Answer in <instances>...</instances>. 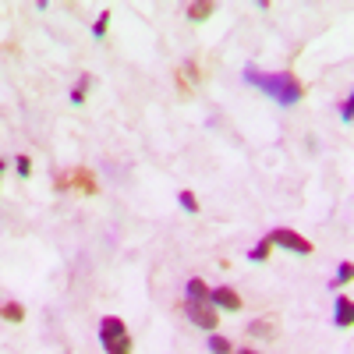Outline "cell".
Here are the masks:
<instances>
[{"label":"cell","instance_id":"cell-1","mask_svg":"<svg viewBox=\"0 0 354 354\" xmlns=\"http://www.w3.org/2000/svg\"><path fill=\"white\" fill-rule=\"evenodd\" d=\"M245 82L255 85L259 93H266L270 100H277L280 106H294L301 96H305V85L294 78L290 71H273V75H266V71H255V68H245Z\"/></svg>","mask_w":354,"mask_h":354},{"label":"cell","instance_id":"cell-2","mask_svg":"<svg viewBox=\"0 0 354 354\" xmlns=\"http://www.w3.org/2000/svg\"><path fill=\"white\" fill-rule=\"evenodd\" d=\"M100 344H103L106 354H131V351H135L128 326H124L117 315H106V319L100 322Z\"/></svg>","mask_w":354,"mask_h":354},{"label":"cell","instance_id":"cell-3","mask_svg":"<svg viewBox=\"0 0 354 354\" xmlns=\"http://www.w3.org/2000/svg\"><path fill=\"white\" fill-rule=\"evenodd\" d=\"M185 315L195 322L198 330H216L220 326V315H216V308L209 301V294H205V298H188L185 301Z\"/></svg>","mask_w":354,"mask_h":354},{"label":"cell","instance_id":"cell-4","mask_svg":"<svg viewBox=\"0 0 354 354\" xmlns=\"http://www.w3.org/2000/svg\"><path fill=\"white\" fill-rule=\"evenodd\" d=\"M266 241H270V245H280V248H290V252H298V255H312V241H305L298 230H287V227H280V230H273V234H266Z\"/></svg>","mask_w":354,"mask_h":354},{"label":"cell","instance_id":"cell-5","mask_svg":"<svg viewBox=\"0 0 354 354\" xmlns=\"http://www.w3.org/2000/svg\"><path fill=\"white\" fill-rule=\"evenodd\" d=\"M68 185L78 188L82 195H96L100 192V181H96V170H88V167H78L68 174Z\"/></svg>","mask_w":354,"mask_h":354},{"label":"cell","instance_id":"cell-6","mask_svg":"<svg viewBox=\"0 0 354 354\" xmlns=\"http://www.w3.org/2000/svg\"><path fill=\"white\" fill-rule=\"evenodd\" d=\"M209 301H213V308H227V312H238V308H241L238 290H230V287H216V290H209Z\"/></svg>","mask_w":354,"mask_h":354},{"label":"cell","instance_id":"cell-7","mask_svg":"<svg viewBox=\"0 0 354 354\" xmlns=\"http://www.w3.org/2000/svg\"><path fill=\"white\" fill-rule=\"evenodd\" d=\"M333 315H337V326H340V330H351V322H354V305H351V298H344V294H340Z\"/></svg>","mask_w":354,"mask_h":354},{"label":"cell","instance_id":"cell-8","mask_svg":"<svg viewBox=\"0 0 354 354\" xmlns=\"http://www.w3.org/2000/svg\"><path fill=\"white\" fill-rule=\"evenodd\" d=\"M213 11H216V8L209 4V0H202V4H188V18H192V21H205Z\"/></svg>","mask_w":354,"mask_h":354},{"label":"cell","instance_id":"cell-9","mask_svg":"<svg viewBox=\"0 0 354 354\" xmlns=\"http://www.w3.org/2000/svg\"><path fill=\"white\" fill-rule=\"evenodd\" d=\"M88 85H93V78H88V75H85V78H82V82L75 85V93H71V103H75V106H82V103H85V93H88Z\"/></svg>","mask_w":354,"mask_h":354},{"label":"cell","instance_id":"cell-10","mask_svg":"<svg viewBox=\"0 0 354 354\" xmlns=\"http://www.w3.org/2000/svg\"><path fill=\"white\" fill-rule=\"evenodd\" d=\"M209 351H213V354H234L230 340H227V337H216V333L209 337Z\"/></svg>","mask_w":354,"mask_h":354},{"label":"cell","instance_id":"cell-11","mask_svg":"<svg viewBox=\"0 0 354 354\" xmlns=\"http://www.w3.org/2000/svg\"><path fill=\"white\" fill-rule=\"evenodd\" d=\"M177 202H181L185 213H198V198H195L192 192H181V195H177Z\"/></svg>","mask_w":354,"mask_h":354},{"label":"cell","instance_id":"cell-12","mask_svg":"<svg viewBox=\"0 0 354 354\" xmlns=\"http://www.w3.org/2000/svg\"><path fill=\"white\" fill-rule=\"evenodd\" d=\"M0 315H4L8 322H21V319H25L21 305H15V301H11V305H4V308H0Z\"/></svg>","mask_w":354,"mask_h":354},{"label":"cell","instance_id":"cell-13","mask_svg":"<svg viewBox=\"0 0 354 354\" xmlns=\"http://www.w3.org/2000/svg\"><path fill=\"white\" fill-rule=\"evenodd\" d=\"M106 25H110V11H100V18H96V25H93V36H96V39L106 36Z\"/></svg>","mask_w":354,"mask_h":354},{"label":"cell","instance_id":"cell-14","mask_svg":"<svg viewBox=\"0 0 354 354\" xmlns=\"http://www.w3.org/2000/svg\"><path fill=\"white\" fill-rule=\"evenodd\" d=\"M347 280H351V262H340V270H337V277H333V283H330V287L337 290V287H340V283H347Z\"/></svg>","mask_w":354,"mask_h":354},{"label":"cell","instance_id":"cell-15","mask_svg":"<svg viewBox=\"0 0 354 354\" xmlns=\"http://www.w3.org/2000/svg\"><path fill=\"white\" fill-rule=\"evenodd\" d=\"M248 333H252V337H273L270 322H252V326H248Z\"/></svg>","mask_w":354,"mask_h":354},{"label":"cell","instance_id":"cell-16","mask_svg":"<svg viewBox=\"0 0 354 354\" xmlns=\"http://www.w3.org/2000/svg\"><path fill=\"white\" fill-rule=\"evenodd\" d=\"M270 248H273V245H270V241H262V245H259V248H252V252H248V259H252V262H262V259H266V255H270Z\"/></svg>","mask_w":354,"mask_h":354},{"label":"cell","instance_id":"cell-17","mask_svg":"<svg viewBox=\"0 0 354 354\" xmlns=\"http://www.w3.org/2000/svg\"><path fill=\"white\" fill-rule=\"evenodd\" d=\"M351 117H354V100L347 96V100H344V106H340V121H344V124H351Z\"/></svg>","mask_w":354,"mask_h":354},{"label":"cell","instance_id":"cell-18","mask_svg":"<svg viewBox=\"0 0 354 354\" xmlns=\"http://www.w3.org/2000/svg\"><path fill=\"white\" fill-rule=\"evenodd\" d=\"M18 177H28V174H32V163H28V156H18Z\"/></svg>","mask_w":354,"mask_h":354},{"label":"cell","instance_id":"cell-19","mask_svg":"<svg viewBox=\"0 0 354 354\" xmlns=\"http://www.w3.org/2000/svg\"><path fill=\"white\" fill-rule=\"evenodd\" d=\"M238 354H259V351H238Z\"/></svg>","mask_w":354,"mask_h":354},{"label":"cell","instance_id":"cell-20","mask_svg":"<svg viewBox=\"0 0 354 354\" xmlns=\"http://www.w3.org/2000/svg\"><path fill=\"white\" fill-rule=\"evenodd\" d=\"M0 177H4V160H0Z\"/></svg>","mask_w":354,"mask_h":354}]
</instances>
